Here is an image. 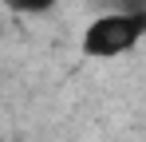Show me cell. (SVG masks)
<instances>
[{
  "label": "cell",
  "instance_id": "7a4b0ae2",
  "mask_svg": "<svg viewBox=\"0 0 146 142\" xmlns=\"http://www.w3.org/2000/svg\"><path fill=\"white\" fill-rule=\"evenodd\" d=\"M12 12H20V16H40V12H48L55 8V0H4Z\"/></svg>",
  "mask_w": 146,
  "mask_h": 142
},
{
  "label": "cell",
  "instance_id": "6da1fadb",
  "mask_svg": "<svg viewBox=\"0 0 146 142\" xmlns=\"http://www.w3.org/2000/svg\"><path fill=\"white\" fill-rule=\"evenodd\" d=\"M146 36V12H107L83 32V51L95 59L122 55Z\"/></svg>",
  "mask_w": 146,
  "mask_h": 142
}]
</instances>
